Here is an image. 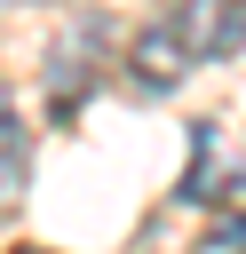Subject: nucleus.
I'll return each mask as SVG.
<instances>
[{
    "mask_svg": "<svg viewBox=\"0 0 246 254\" xmlns=\"http://www.w3.org/2000/svg\"><path fill=\"white\" fill-rule=\"evenodd\" d=\"M103 56H111V24H103V16H79V24L48 48V119L87 111V95H95V79H103Z\"/></svg>",
    "mask_w": 246,
    "mask_h": 254,
    "instance_id": "1",
    "label": "nucleus"
},
{
    "mask_svg": "<svg viewBox=\"0 0 246 254\" xmlns=\"http://www.w3.org/2000/svg\"><path fill=\"white\" fill-rule=\"evenodd\" d=\"M167 32L183 40L190 64H222V56L246 48V0H183L167 16Z\"/></svg>",
    "mask_w": 246,
    "mask_h": 254,
    "instance_id": "2",
    "label": "nucleus"
},
{
    "mask_svg": "<svg viewBox=\"0 0 246 254\" xmlns=\"http://www.w3.org/2000/svg\"><path fill=\"white\" fill-rule=\"evenodd\" d=\"M183 71H190V56H183V40L167 32V16L143 24L135 48H127V79H135V95H167V87H183Z\"/></svg>",
    "mask_w": 246,
    "mask_h": 254,
    "instance_id": "3",
    "label": "nucleus"
},
{
    "mask_svg": "<svg viewBox=\"0 0 246 254\" xmlns=\"http://www.w3.org/2000/svg\"><path fill=\"white\" fill-rule=\"evenodd\" d=\"M24 206V143H16V111H0V214Z\"/></svg>",
    "mask_w": 246,
    "mask_h": 254,
    "instance_id": "4",
    "label": "nucleus"
},
{
    "mask_svg": "<svg viewBox=\"0 0 246 254\" xmlns=\"http://www.w3.org/2000/svg\"><path fill=\"white\" fill-rule=\"evenodd\" d=\"M214 254H246V190H238V206L214 222Z\"/></svg>",
    "mask_w": 246,
    "mask_h": 254,
    "instance_id": "5",
    "label": "nucleus"
},
{
    "mask_svg": "<svg viewBox=\"0 0 246 254\" xmlns=\"http://www.w3.org/2000/svg\"><path fill=\"white\" fill-rule=\"evenodd\" d=\"M16 254H48V246H16Z\"/></svg>",
    "mask_w": 246,
    "mask_h": 254,
    "instance_id": "6",
    "label": "nucleus"
}]
</instances>
